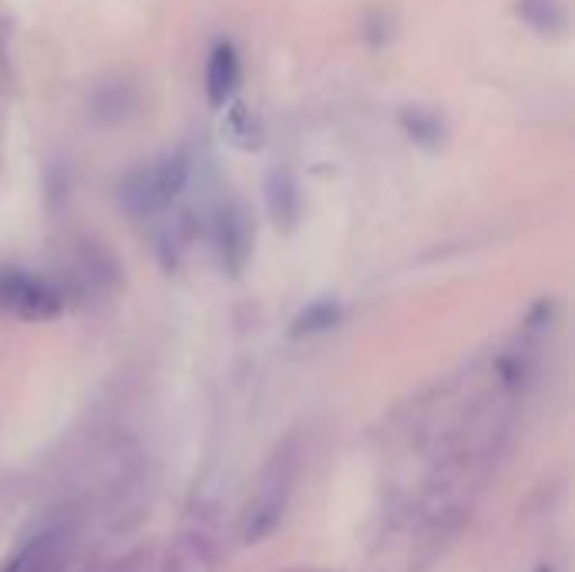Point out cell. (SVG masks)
<instances>
[{
  "label": "cell",
  "instance_id": "obj_9",
  "mask_svg": "<svg viewBox=\"0 0 575 572\" xmlns=\"http://www.w3.org/2000/svg\"><path fill=\"white\" fill-rule=\"evenodd\" d=\"M229 105H233V101H229ZM222 135H226L229 145H236V149H243V152H256L259 145H263V128H259L253 112H246L243 105H233L226 112Z\"/></svg>",
  "mask_w": 575,
  "mask_h": 572
},
{
  "label": "cell",
  "instance_id": "obj_3",
  "mask_svg": "<svg viewBox=\"0 0 575 572\" xmlns=\"http://www.w3.org/2000/svg\"><path fill=\"white\" fill-rule=\"evenodd\" d=\"M0 307L24 320H48L61 310V293L34 273L7 270L0 273Z\"/></svg>",
  "mask_w": 575,
  "mask_h": 572
},
{
  "label": "cell",
  "instance_id": "obj_1",
  "mask_svg": "<svg viewBox=\"0 0 575 572\" xmlns=\"http://www.w3.org/2000/svg\"><path fill=\"white\" fill-rule=\"evenodd\" d=\"M189 155L172 152L165 159L152 162L148 169H138L132 179L122 186V206L132 212L135 219H152L159 216L179 199V192L189 182Z\"/></svg>",
  "mask_w": 575,
  "mask_h": 572
},
{
  "label": "cell",
  "instance_id": "obj_5",
  "mask_svg": "<svg viewBox=\"0 0 575 572\" xmlns=\"http://www.w3.org/2000/svg\"><path fill=\"white\" fill-rule=\"evenodd\" d=\"M239 81H243V64L233 44H216L206 64V98L212 108H226L236 98Z\"/></svg>",
  "mask_w": 575,
  "mask_h": 572
},
{
  "label": "cell",
  "instance_id": "obj_2",
  "mask_svg": "<svg viewBox=\"0 0 575 572\" xmlns=\"http://www.w3.org/2000/svg\"><path fill=\"white\" fill-rule=\"evenodd\" d=\"M290 488H293V451L283 448L276 451V458L266 465V472L259 478L256 492L243 512V522H239L246 546L263 542L266 535L276 532V525L283 522L286 502H290Z\"/></svg>",
  "mask_w": 575,
  "mask_h": 572
},
{
  "label": "cell",
  "instance_id": "obj_4",
  "mask_svg": "<svg viewBox=\"0 0 575 572\" xmlns=\"http://www.w3.org/2000/svg\"><path fill=\"white\" fill-rule=\"evenodd\" d=\"M212 246L219 253V263L226 273H243V266L249 263V253H253V226H249V216L243 206L229 202L216 212L212 219Z\"/></svg>",
  "mask_w": 575,
  "mask_h": 572
},
{
  "label": "cell",
  "instance_id": "obj_7",
  "mask_svg": "<svg viewBox=\"0 0 575 572\" xmlns=\"http://www.w3.org/2000/svg\"><path fill=\"white\" fill-rule=\"evenodd\" d=\"M216 562V549L202 532H185L179 546L169 552L165 572H209Z\"/></svg>",
  "mask_w": 575,
  "mask_h": 572
},
{
  "label": "cell",
  "instance_id": "obj_8",
  "mask_svg": "<svg viewBox=\"0 0 575 572\" xmlns=\"http://www.w3.org/2000/svg\"><path fill=\"white\" fill-rule=\"evenodd\" d=\"M340 317H343L340 303L330 300V297H320V300L306 303V307L296 313L290 334H293V337H317V334H327V330H333V327L340 324Z\"/></svg>",
  "mask_w": 575,
  "mask_h": 572
},
{
  "label": "cell",
  "instance_id": "obj_6",
  "mask_svg": "<svg viewBox=\"0 0 575 572\" xmlns=\"http://www.w3.org/2000/svg\"><path fill=\"white\" fill-rule=\"evenodd\" d=\"M266 209H270L273 223L290 229L300 216V186H296L290 169H273L266 179Z\"/></svg>",
  "mask_w": 575,
  "mask_h": 572
},
{
  "label": "cell",
  "instance_id": "obj_10",
  "mask_svg": "<svg viewBox=\"0 0 575 572\" xmlns=\"http://www.w3.org/2000/svg\"><path fill=\"white\" fill-rule=\"evenodd\" d=\"M525 11H539V17H528L535 31H562L565 21H569L562 0H518V14Z\"/></svg>",
  "mask_w": 575,
  "mask_h": 572
}]
</instances>
